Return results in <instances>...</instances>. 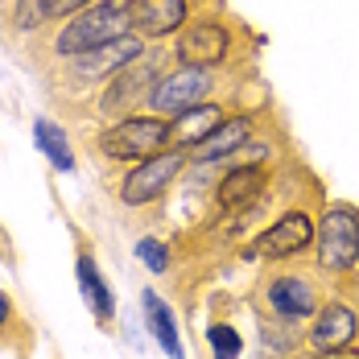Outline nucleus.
Listing matches in <instances>:
<instances>
[{
  "instance_id": "obj_1",
  "label": "nucleus",
  "mask_w": 359,
  "mask_h": 359,
  "mask_svg": "<svg viewBox=\"0 0 359 359\" xmlns=\"http://www.w3.org/2000/svg\"><path fill=\"white\" fill-rule=\"evenodd\" d=\"M133 8L137 0H95L87 8H79L58 25V34H50V54L54 58H74L87 54L95 46H108L116 37L133 34Z\"/></svg>"
},
{
  "instance_id": "obj_2",
  "label": "nucleus",
  "mask_w": 359,
  "mask_h": 359,
  "mask_svg": "<svg viewBox=\"0 0 359 359\" xmlns=\"http://www.w3.org/2000/svg\"><path fill=\"white\" fill-rule=\"evenodd\" d=\"M314 264L323 277H347L359 269V207L330 203L314 223Z\"/></svg>"
},
{
  "instance_id": "obj_3",
  "label": "nucleus",
  "mask_w": 359,
  "mask_h": 359,
  "mask_svg": "<svg viewBox=\"0 0 359 359\" xmlns=\"http://www.w3.org/2000/svg\"><path fill=\"white\" fill-rule=\"evenodd\" d=\"M165 67H170V50L157 41L137 62H128L124 71H116L108 79L104 100H100V116L104 120H124V116H137V108H149V95L165 79Z\"/></svg>"
},
{
  "instance_id": "obj_4",
  "label": "nucleus",
  "mask_w": 359,
  "mask_h": 359,
  "mask_svg": "<svg viewBox=\"0 0 359 359\" xmlns=\"http://www.w3.org/2000/svg\"><path fill=\"white\" fill-rule=\"evenodd\" d=\"M95 149L108 161H144V157H153L161 149H174L170 144V120L153 116V111H137V116L111 120L108 128L95 133Z\"/></svg>"
},
{
  "instance_id": "obj_5",
  "label": "nucleus",
  "mask_w": 359,
  "mask_h": 359,
  "mask_svg": "<svg viewBox=\"0 0 359 359\" xmlns=\"http://www.w3.org/2000/svg\"><path fill=\"white\" fill-rule=\"evenodd\" d=\"M190 165V153L186 149H161L153 157L137 161L124 178H120V203L124 207H153L170 194V186L182 178V170Z\"/></svg>"
},
{
  "instance_id": "obj_6",
  "label": "nucleus",
  "mask_w": 359,
  "mask_h": 359,
  "mask_svg": "<svg viewBox=\"0 0 359 359\" xmlns=\"http://www.w3.org/2000/svg\"><path fill=\"white\" fill-rule=\"evenodd\" d=\"M144 54V37L137 34H124L108 41V46H95L87 54H74V58H58L62 67V79L67 87H79V91H91L95 83H108L116 71H124L128 62H137Z\"/></svg>"
},
{
  "instance_id": "obj_7",
  "label": "nucleus",
  "mask_w": 359,
  "mask_h": 359,
  "mask_svg": "<svg viewBox=\"0 0 359 359\" xmlns=\"http://www.w3.org/2000/svg\"><path fill=\"white\" fill-rule=\"evenodd\" d=\"M260 306H264V314H273V318H281V323H293L302 326L306 318H314L318 314V306H323V285L310 277V273H273L264 289H260Z\"/></svg>"
},
{
  "instance_id": "obj_8",
  "label": "nucleus",
  "mask_w": 359,
  "mask_h": 359,
  "mask_svg": "<svg viewBox=\"0 0 359 359\" xmlns=\"http://www.w3.org/2000/svg\"><path fill=\"white\" fill-rule=\"evenodd\" d=\"M215 71L219 67H178V71H170L157 87H153V95H149V111L174 120V116H182V111L207 104L211 91H215V83H219Z\"/></svg>"
},
{
  "instance_id": "obj_9",
  "label": "nucleus",
  "mask_w": 359,
  "mask_h": 359,
  "mask_svg": "<svg viewBox=\"0 0 359 359\" xmlns=\"http://www.w3.org/2000/svg\"><path fill=\"white\" fill-rule=\"evenodd\" d=\"M231 54V29L219 17H198L178 34L174 58L182 67H223Z\"/></svg>"
},
{
  "instance_id": "obj_10",
  "label": "nucleus",
  "mask_w": 359,
  "mask_h": 359,
  "mask_svg": "<svg viewBox=\"0 0 359 359\" xmlns=\"http://www.w3.org/2000/svg\"><path fill=\"white\" fill-rule=\"evenodd\" d=\"M74 281H79V293H83L87 314H91L100 326L116 323V297H111V285H108V277H104V269H100L95 248H91L83 236H74Z\"/></svg>"
},
{
  "instance_id": "obj_11",
  "label": "nucleus",
  "mask_w": 359,
  "mask_h": 359,
  "mask_svg": "<svg viewBox=\"0 0 359 359\" xmlns=\"http://www.w3.org/2000/svg\"><path fill=\"white\" fill-rule=\"evenodd\" d=\"M314 248V219L306 211H285L273 227H264L252 240L248 256H264V260H289L297 252Z\"/></svg>"
},
{
  "instance_id": "obj_12",
  "label": "nucleus",
  "mask_w": 359,
  "mask_h": 359,
  "mask_svg": "<svg viewBox=\"0 0 359 359\" xmlns=\"http://www.w3.org/2000/svg\"><path fill=\"white\" fill-rule=\"evenodd\" d=\"M306 343H310V351L351 347V343H359V314L347 302H323L314 314V326L306 330Z\"/></svg>"
},
{
  "instance_id": "obj_13",
  "label": "nucleus",
  "mask_w": 359,
  "mask_h": 359,
  "mask_svg": "<svg viewBox=\"0 0 359 359\" xmlns=\"http://www.w3.org/2000/svg\"><path fill=\"white\" fill-rule=\"evenodd\" d=\"M186 21H190V0H137L133 8V34L153 46L186 29Z\"/></svg>"
},
{
  "instance_id": "obj_14",
  "label": "nucleus",
  "mask_w": 359,
  "mask_h": 359,
  "mask_svg": "<svg viewBox=\"0 0 359 359\" xmlns=\"http://www.w3.org/2000/svg\"><path fill=\"white\" fill-rule=\"evenodd\" d=\"M252 137H256V116L240 111V116H227L207 141H198L194 149H186V153H190L194 165H203V161L219 165V161H227L231 153H240L244 144H252Z\"/></svg>"
},
{
  "instance_id": "obj_15",
  "label": "nucleus",
  "mask_w": 359,
  "mask_h": 359,
  "mask_svg": "<svg viewBox=\"0 0 359 359\" xmlns=\"http://www.w3.org/2000/svg\"><path fill=\"white\" fill-rule=\"evenodd\" d=\"M269 186V170L264 165H231L223 178L215 182V203L219 211H248L260 203Z\"/></svg>"
},
{
  "instance_id": "obj_16",
  "label": "nucleus",
  "mask_w": 359,
  "mask_h": 359,
  "mask_svg": "<svg viewBox=\"0 0 359 359\" xmlns=\"http://www.w3.org/2000/svg\"><path fill=\"white\" fill-rule=\"evenodd\" d=\"M0 351L13 359H34L37 351V326L21 314L8 289H0Z\"/></svg>"
},
{
  "instance_id": "obj_17",
  "label": "nucleus",
  "mask_w": 359,
  "mask_h": 359,
  "mask_svg": "<svg viewBox=\"0 0 359 359\" xmlns=\"http://www.w3.org/2000/svg\"><path fill=\"white\" fill-rule=\"evenodd\" d=\"M223 120H227V108L215 104V100H207V104H198V108H190L170 120V144L174 149H194L198 141H207Z\"/></svg>"
},
{
  "instance_id": "obj_18",
  "label": "nucleus",
  "mask_w": 359,
  "mask_h": 359,
  "mask_svg": "<svg viewBox=\"0 0 359 359\" xmlns=\"http://www.w3.org/2000/svg\"><path fill=\"white\" fill-rule=\"evenodd\" d=\"M141 310H144V323H149L153 343H157V347H161L170 359H186V351H182V334H178V323H174L170 302H165L157 289H144V293H141Z\"/></svg>"
},
{
  "instance_id": "obj_19",
  "label": "nucleus",
  "mask_w": 359,
  "mask_h": 359,
  "mask_svg": "<svg viewBox=\"0 0 359 359\" xmlns=\"http://www.w3.org/2000/svg\"><path fill=\"white\" fill-rule=\"evenodd\" d=\"M34 141H37V149L50 157V165H54L58 174H71L74 170V149H71V141H67V133H62L58 120L34 116Z\"/></svg>"
},
{
  "instance_id": "obj_20",
  "label": "nucleus",
  "mask_w": 359,
  "mask_h": 359,
  "mask_svg": "<svg viewBox=\"0 0 359 359\" xmlns=\"http://www.w3.org/2000/svg\"><path fill=\"white\" fill-rule=\"evenodd\" d=\"M137 260H141L149 273H165L170 269V248L161 240H153V236H141L137 240Z\"/></svg>"
},
{
  "instance_id": "obj_21",
  "label": "nucleus",
  "mask_w": 359,
  "mask_h": 359,
  "mask_svg": "<svg viewBox=\"0 0 359 359\" xmlns=\"http://www.w3.org/2000/svg\"><path fill=\"white\" fill-rule=\"evenodd\" d=\"M207 339L215 343V359H231L236 351H240V339H236V330H231V326H219V323H211V330H207Z\"/></svg>"
},
{
  "instance_id": "obj_22",
  "label": "nucleus",
  "mask_w": 359,
  "mask_h": 359,
  "mask_svg": "<svg viewBox=\"0 0 359 359\" xmlns=\"http://www.w3.org/2000/svg\"><path fill=\"white\" fill-rule=\"evenodd\" d=\"M87 4H95V0H41V8H46V17H50V21L74 17V13H79V8H87Z\"/></svg>"
},
{
  "instance_id": "obj_23",
  "label": "nucleus",
  "mask_w": 359,
  "mask_h": 359,
  "mask_svg": "<svg viewBox=\"0 0 359 359\" xmlns=\"http://www.w3.org/2000/svg\"><path fill=\"white\" fill-rule=\"evenodd\" d=\"M0 264L4 269H17V248H13V236H8L4 223H0Z\"/></svg>"
},
{
  "instance_id": "obj_24",
  "label": "nucleus",
  "mask_w": 359,
  "mask_h": 359,
  "mask_svg": "<svg viewBox=\"0 0 359 359\" xmlns=\"http://www.w3.org/2000/svg\"><path fill=\"white\" fill-rule=\"evenodd\" d=\"M302 359H359V343L339 347V351H314V355H302Z\"/></svg>"
},
{
  "instance_id": "obj_25",
  "label": "nucleus",
  "mask_w": 359,
  "mask_h": 359,
  "mask_svg": "<svg viewBox=\"0 0 359 359\" xmlns=\"http://www.w3.org/2000/svg\"><path fill=\"white\" fill-rule=\"evenodd\" d=\"M54 359H62V355H54Z\"/></svg>"
}]
</instances>
